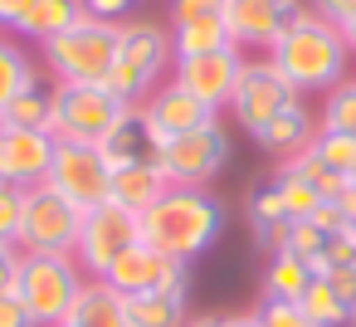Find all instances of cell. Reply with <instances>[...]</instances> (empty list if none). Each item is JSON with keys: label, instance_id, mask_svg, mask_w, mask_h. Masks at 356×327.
<instances>
[{"label": "cell", "instance_id": "obj_32", "mask_svg": "<svg viewBox=\"0 0 356 327\" xmlns=\"http://www.w3.org/2000/svg\"><path fill=\"white\" fill-rule=\"evenodd\" d=\"M254 312H259L264 327H317V322L302 312V303H283V298H264Z\"/></svg>", "mask_w": 356, "mask_h": 327}, {"label": "cell", "instance_id": "obj_37", "mask_svg": "<svg viewBox=\"0 0 356 327\" xmlns=\"http://www.w3.org/2000/svg\"><path fill=\"white\" fill-rule=\"evenodd\" d=\"M30 6H35V0H0V35H15L20 20L30 15Z\"/></svg>", "mask_w": 356, "mask_h": 327}, {"label": "cell", "instance_id": "obj_35", "mask_svg": "<svg viewBox=\"0 0 356 327\" xmlns=\"http://www.w3.org/2000/svg\"><path fill=\"white\" fill-rule=\"evenodd\" d=\"M83 10H88L93 20L122 25V20H132V10H137V0H83Z\"/></svg>", "mask_w": 356, "mask_h": 327}, {"label": "cell", "instance_id": "obj_26", "mask_svg": "<svg viewBox=\"0 0 356 327\" xmlns=\"http://www.w3.org/2000/svg\"><path fill=\"white\" fill-rule=\"evenodd\" d=\"M49 118H54V93L49 83L40 79L35 88L15 93L6 103V113H0V127H25V132H49Z\"/></svg>", "mask_w": 356, "mask_h": 327}, {"label": "cell", "instance_id": "obj_23", "mask_svg": "<svg viewBox=\"0 0 356 327\" xmlns=\"http://www.w3.org/2000/svg\"><path fill=\"white\" fill-rule=\"evenodd\" d=\"M83 15H88V10H83V0H35L30 15L20 20V30H15V35H20V40L44 45V40H54V35L74 30Z\"/></svg>", "mask_w": 356, "mask_h": 327}, {"label": "cell", "instance_id": "obj_8", "mask_svg": "<svg viewBox=\"0 0 356 327\" xmlns=\"http://www.w3.org/2000/svg\"><path fill=\"white\" fill-rule=\"evenodd\" d=\"M229 157H234V137H229V127L215 118V122H205V127H195V132H186V137H171V142L161 147V171H166L171 186L210 191V181L229 166Z\"/></svg>", "mask_w": 356, "mask_h": 327}, {"label": "cell", "instance_id": "obj_12", "mask_svg": "<svg viewBox=\"0 0 356 327\" xmlns=\"http://www.w3.org/2000/svg\"><path fill=\"white\" fill-rule=\"evenodd\" d=\"M137 244V215H127L122 205H93L83 210V230H79V244H74V259L83 264L88 278H103L113 269V259Z\"/></svg>", "mask_w": 356, "mask_h": 327}, {"label": "cell", "instance_id": "obj_39", "mask_svg": "<svg viewBox=\"0 0 356 327\" xmlns=\"http://www.w3.org/2000/svg\"><path fill=\"white\" fill-rule=\"evenodd\" d=\"M307 6H312L322 20H332V25H341V20L356 15V0H307Z\"/></svg>", "mask_w": 356, "mask_h": 327}, {"label": "cell", "instance_id": "obj_2", "mask_svg": "<svg viewBox=\"0 0 356 327\" xmlns=\"http://www.w3.org/2000/svg\"><path fill=\"white\" fill-rule=\"evenodd\" d=\"M220 234H225V205L210 191H191V186H171L147 215H137V239L181 264L210 254Z\"/></svg>", "mask_w": 356, "mask_h": 327}, {"label": "cell", "instance_id": "obj_16", "mask_svg": "<svg viewBox=\"0 0 356 327\" xmlns=\"http://www.w3.org/2000/svg\"><path fill=\"white\" fill-rule=\"evenodd\" d=\"M142 108V118L152 122V132L161 137V142H171V137H186V132H195V127H205V122H215L220 113L215 108H205L200 98H191L181 83H161L152 98H142L137 103Z\"/></svg>", "mask_w": 356, "mask_h": 327}, {"label": "cell", "instance_id": "obj_13", "mask_svg": "<svg viewBox=\"0 0 356 327\" xmlns=\"http://www.w3.org/2000/svg\"><path fill=\"white\" fill-rule=\"evenodd\" d=\"M298 10H302V0H225V25L239 49L268 54Z\"/></svg>", "mask_w": 356, "mask_h": 327}, {"label": "cell", "instance_id": "obj_43", "mask_svg": "<svg viewBox=\"0 0 356 327\" xmlns=\"http://www.w3.org/2000/svg\"><path fill=\"white\" fill-rule=\"evenodd\" d=\"M186 327H225V312H191Z\"/></svg>", "mask_w": 356, "mask_h": 327}, {"label": "cell", "instance_id": "obj_36", "mask_svg": "<svg viewBox=\"0 0 356 327\" xmlns=\"http://www.w3.org/2000/svg\"><path fill=\"white\" fill-rule=\"evenodd\" d=\"M20 244H0V293H15V273H20Z\"/></svg>", "mask_w": 356, "mask_h": 327}, {"label": "cell", "instance_id": "obj_45", "mask_svg": "<svg viewBox=\"0 0 356 327\" xmlns=\"http://www.w3.org/2000/svg\"><path fill=\"white\" fill-rule=\"evenodd\" d=\"M64 327H74V322H64Z\"/></svg>", "mask_w": 356, "mask_h": 327}, {"label": "cell", "instance_id": "obj_3", "mask_svg": "<svg viewBox=\"0 0 356 327\" xmlns=\"http://www.w3.org/2000/svg\"><path fill=\"white\" fill-rule=\"evenodd\" d=\"M171 64H176V54H171V25L132 15V20H122L108 88L122 103H142V98H152L171 79Z\"/></svg>", "mask_w": 356, "mask_h": 327}, {"label": "cell", "instance_id": "obj_29", "mask_svg": "<svg viewBox=\"0 0 356 327\" xmlns=\"http://www.w3.org/2000/svg\"><path fill=\"white\" fill-rule=\"evenodd\" d=\"M273 186H278V196H283V210H288V220H312V215H317L322 196H317V191H312V181H302L293 166H278Z\"/></svg>", "mask_w": 356, "mask_h": 327}, {"label": "cell", "instance_id": "obj_14", "mask_svg": "<svg viewBox=\"0 0 356 327\" xmlns=\"http://www.w3.org/2000/svg\"><path fill=\"white\" fill-rule=\"evenodd\" d=\"M244 69V49H220V54H195V59H176L171 64V83H181L191 98H200L205 108L225 113L234 79Z\"/></svg>", "mask_w": 356, "mask_h": 327}, {"label": "cell", "instance_id": "obj_44", "mask_svg": "<svg viewBox=\"0 0 356 327\" xmlns=\"http://www.w3.org/2000/svg\"><path fill=\"white\" fill-rule=\"evenodd\" d=\"M337 30H341V40H346V49H351V59H356V15H351V20H341Z\"/></svg>", "mask_w": 356, "mask_h": 327}, {"label": "cell", "instance_id": "obj_28", "mask_svg": "<svg viewBox=\"0 0 356 327\" xmlns=\"http://www.w3.org/2000/svg\"><path fill=\"white\" fill-rule=\"evenodd\" d=\"M317 127H322V132H346V137H356V79L337 83L332 93H322Z\"/></svg>", "mask_w": 356, "mask_h": 327}, {"label": "cell", "instance_id": "obj_17", "mask_svg": "<svg viewBox=\"0 0 356 327\" xmlns=\"http://www.w3.org/2000/svg\"><path fill=\"white\" fill-rule=\"evenodd\" d=\"M161 137L152 132V122L142 118V108H127L122 113V122L98 142V152L108 157V166L118 171V166H161Z\"/></svg>", "mask_w": 356, "mask_h": 327}, {"label": "cell", "instance_id": "obj_5", "mask_svg": "<svg viewBox=\"0 0 356 327\" xmlns=\"http://www.w3.org/2000/svg\"><path fill=\"white\" fill-rule=\"evenodd\" d=\"M118 35L122 25L83 15L74 30L40 45V69H49V83H108L118 59Z\"/></svg>", "mask_w": 356, "mask_h": 327}, {"label": "cell", "instance_id": "obj_19", "mask_svg": "<svg viewBox=\"0 0 356 327\" xmlns=\"http://www.w3.org/2000/svg\"><path fill=\"white\" fill-rule=\"evenodd\" d=\"M166 191H171V181L161 166H118L113 171V205H122L127 215H147Z\"/></svg>", "mask_w": 356, "mask_h": 327}, {"label": "cell", "instance_id": "obj_15", "mask_svg": "<svg viewBox=\"0 0 356 327\" xmlns=\"http://www.w3.org/2000/svg\"><path fill=\"white\" fill-rule=\"evenodd\" d=\"M54 161V132H25V127H0V181L6 186H44Z\"/></svg>", "mask_w": 356, "mask_h": 327}, {"label": "cell", "instance_id": "obj_6", "mask_svg": "<svg viewBox=\"0 0 356 327\" xmlns=\"http://www.w3.org/2000/svg\"><path fill=\"white\" fill-rule=\"evenodd\" d=\"M54 93V118H49V132L59 142H103L127 108L137 103H122L108 83H49Z\"/></svg>", "mask_w": 356, "mask_h": 327}, {"label": "cell", "instance_id": "obj_38", "mask_svg": "<svg viewBox=\"0 0 356 327\" xmlns=\"http://www.w3.org/2000/svg\"><path fill=\"white\" fill-rule=\"evenodd\" d=\"M0 327H35L30 312H25V303L15 293H0Z\"/></svg>", "mask_w": 356, "mask_h": 327}, {"label": "cell", "instance_id": "obj_41", "mask_svg": "<svg viewBox=\"0 0 356 327\" xmlns=\"http://www.w3.org/2000/svg\"><path fill=\"white\" fill-rule=\"evenodd\" d=\"M332 205H337V210H341V220H346V225L356 230V181H351V186H346V191H341V196H337Z\"/></svg>", "mask_w": 356, "mask_h": 327}, {"label": "cell", "instance_id": "obj_18", "mask_svg": "<svg viewBox=\"0 0 356 327\" xmlns=\"http://www.w3.org/2000/svg\"><path fill=\"white\" fill-rule=\"evenodd\" d=\"M317 132H322V127H317V113L298 98V103H293V108H283V113H278V118H273V122L254 137V142H259V147H264V152L283 166V161L302 157V152L317 142Z\"/></svg>", "mask_w": 356, "mask_h": 327}, {"label": "cell", "instance_id": "obj_20", "mask_svg": "<svg viewBox=\"0 0 356 327\" xmlns=\"http://www.w3.org/2000/svg\"><path fill=\"white\" fill-rule=\"evenodd\" d=\"M220 49H239L225 15H205V20H186L171 25V54L176 59H195V54H220Z\"/></svg>", "mask_w": 356, "mask_h": 327}, {"label": "cell", "instance_id": "obj_31", "mask_svg": "<svg viewBox=\"0 0 356 327\" xmlns=\"http://www.w3.org/2000/svg\"><path fill=\"white\" fill-rule=\"evenodd\" d=\"M283 249L298 254L312 273L322 269V230H317L312 220H288V230H283Z\"/></svg>", "mask_w": 356, "mask_h": 327}, {"label": "cell", "instance_id": "obj_11", "mask_svg": "<svg viewBox=\"0 0 356 327\" xmlns=\"http://www.w3.org/2000/svg\"><path fill=\"white\" fill-rule=\"evenodd\" d=\"M103 283L108 288H118L122 298H132V293H156V288H166V293H191V264H181V259H166V254H156L152 244H127L118 259H113V269L103 273Z\"/></svg>", "mask_w": 356, "mask_h": 327}, {"label": "cell", "instance_id": "obj_30", "mask_svg": "<svg viewBox=\"0 0 356 327\" xmlns=\"http://www.w3.org/2000/svg\"><path fill=\"white\" fill-rule=\"evenodd\" d=\"M312 157L327 166V171H337V176H356V137H346V132H317V142H312Z\"/></svg>", "mask_w": 356, "mask_h": 327}, {"label": "cell", "instance_id": "obj_33", "mask_svg": "<svg viewBox=\"0 0 356 327\" xmlns=\"http://www.w3.org/2000/svg\"><path fill=\"white\" fill-rule=\"evenodd\" d=\"M20 210H25V191L0 181V244L20 239Z\"/></svg>", "mask_w": 356, "mask_h": 327}, {"label": "cell", "instance_id": "obj_4", "mask_svg": "<svg viewBox=\"0 0 356 327\" xmlns=\"http://www.w3.org/2000/svg\"><path fill=\"white\" fill-rule=\"evenodd\" d=\"M88 273L74 254H25L15 273V298L25 303L35 327H64L79 308Z\"/></svg>", "mask_w": 356, "mask_h": 327}, {"label": "cell", "instance_id": "obj_22", "mask_svg": "<svg viewBox=\"0 0 356 327\" xmlns=\"http://www.w3.org/2000/svg\"><path fill=\"white\" fill-rule=\"evenodd\" d=\"M69 322L74 327H127V298L118 288H108L103 278H88Z\"/></svg>", "mask_w": 356, "mask_h": 327}, {"label": "cell", "instance_id": "obj_27", "mask_svg": "<svg viewBox=\"0 0 356 327\" xmlns=\"http://www.w3.org/2000/svg\"><path fill=\"white\" fill-rule=\"evenodd\" d=\"M302 312H307L317 327H351V322H356V308H351V303H346L322 273H317L312 288L302 293Z\"/></svg>", "mask_w": 356, "mask_h": 327}, {"label": "cell", "instance_id": "obj_46", "mask_svg": "<svg viewBox=\"0 0 356 327\" xmlns=\"http://www.w3.org/2000/svg\"><path fill=\"white\" fill-rule=\"evenodd\" d=\"M351 181H356V176H351Z\"/></svg>", "mask_w": 356, "mask_h": 327}, {"label": "cell", "instance_id": "obj_9", "mask_svg": "<svg viewBox=\"0 0 356 327\" xmlns=\"http://www.w3.org/2000/svg\"><path fill=\"white\" fill-rule=\"evenodd\" d=\"M83 230V210L64 200L54 186H30L20 210V254H74Z\"/></svg>", "mask_w": 356, "mask_h": 327}, {"label": "cell", "instance_id": "obj_42", "mask_svg": "<svg viewBox=\"0 0 356 327\" xmlns=\"http://www.w3.org/2000/svg\"><path fill=\"white\" fill-rule=\"evenodd\" d=\"M225 327H264L254 308H239V312H225Z\"/></svg>", "mask_w": 356, "mask_h": 327}, {"label": "cell", "instance_id": "obj_10", "mask_svg": "<svg viewBox=\"0 0 356 327\" xmlns=\"http://www.w3.org/2000/svg\"><path fill=\"white\" fill-rule=\"evenodd\" d=\"M44 186H54L79 210H93V205L113 200V166L93 142H59L54 137V161H49Z\"/></svg>", "mask_w": 356, "mask_h": 327}, {"label": "cell", "instance_id": "obj_34", "mask_svg": "<svg viewBox=\"0 0 356 327\" xmlns=\"http://www.w3.org/2000/svg\"><path fill=\"white\" fill-rule=\"evenodd\" d=\"M205 15H225V0H171V6H166V20L171 25L205 20Z\"/></svg>", "mask_w": 356, "mask_h": 327}, {"label": "cell", "instance_id": "obj_1", "mask_svg": "<svg viewBox=\"0 0 356 327\" xmlns=\"http://www.w3.org/2000/svg\"><path fill=\"white\" fill-rule=\"evenodd\" d=\"M268 59L278 64V74L302 98H322V93H332L337 83L351 79V49H346L341 30L332 20H322L307 0H302V10L288 20L283 40L268 49Z\"/></svg>", "mask_w": 356, "mask_h": 327}, {"label": "cell", "instance_id": "obj_40", "mask_svg": "<svg viewBox=\"0 0 356 327\" xmlns=\"http://www.w3.org/2000/svg\"><path fill=\"white\" fill-rule=\"evenodd\" d=\"M322 278H327V283H332V288L356 308V269H332V273H322Z\"/></svg>", "mask_w": 356, "mask_h": 327}, {"label": "cell", "instance_id": "obj_24", "mask_svg": "<svg viewBox=\"0 0 356 327\" xmlns=\"http://www.w3.org/2000/svg\"><path fill=\"white\" fill-rule=\"evenodd\" d=\"M44 74H40V59L15 40V35H0V113H6V103L25 88H35Z\"/></svg>", "mask_w": 356, "mask_h": 327}, {"label": "cell", "instance_id": "obj_25", "mask_svg": "<svg viewBox=\"0 0 356 327\" xmlns=\"http://www.w3.org/2000/svg\"><path fill=\"white\" fill-rule=\"evenodd\" d=\"M312 269L298 259V254H288V249H278V254H268V269H264V298H283V303H302V293L312 288Z\"/></svg>", "mask_w": 356, "mask_h": 327}, {"label": "cell", "instance_id": "obj_7", "mask_svg": "<svg viewBox=\"0 0 356 327\" xmlns=\"http://www.w3.org/2000/svg\"><path fill=\"white\" fill-rule=\"evenodd\" d=\"M302 93L278 74V64L268 59V54H244V69H239V79H234V93H229V118L239 122V132H249V137H259L283 108H293Z\"/></svg>", "mask_w": 356, "mask_h": 327}, {"label": "cell", "instance_id": "obj_21", "mask_svg": "<svg viewBox=\"0 0 356 327\" xmlns=\"http://www.w3.org/2000/svg\"><path fill=\"white\" fill-rule=\"evenodd\" d=\"M191 317V293H132L127 298V327H186Z\"/></svg>", "mask_w": 356, "mask_h": 327}]
</instances>
